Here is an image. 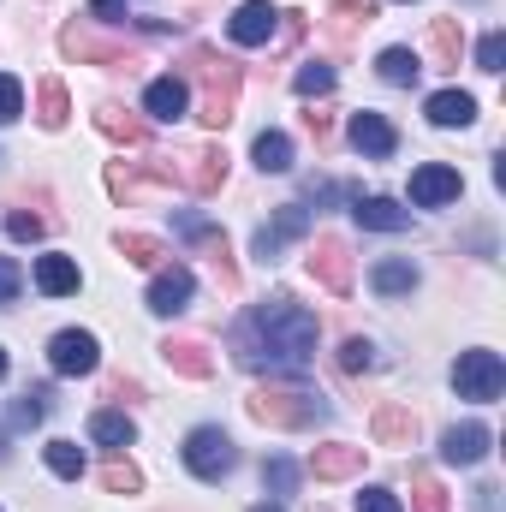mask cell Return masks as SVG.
<instances>
[{"mask_svg":"<svg viewBox=\"0 0 506 512\" xmlns=\"http://www.w3.org/2000/svg\"><path fill=\"white\" fill-rule=\"evenodd\" d=\"M358 512H405V507H399V495H387V489H364V495H358Z\"/></svg>","mask_w":506,"mask_h":512,"instance_id":"ee69618b","label":"cell"},{"mask_svg":"<svg viewBox=\"0 0 506 512\" xmlns=\"http://www.w3.org/2000/svg\"><path fill=\"white\" fill-rule=\"evenodd\" d=\"M352 149L370 155V161H387V155L399 149V131L387 126L381 114H352Z\"/></svg>","mask_w":506,"mask_h":512,"instance_id":"e0dca14e","label":"cell"},{"mask_svg":"<svg viewBox=\"0 0 506 512\" xmlns=\"http://www.w3.org/2000/svg\"><path fill=\"white\" fill-rule=\"evenodd\" d=\"M453 387H459V399L489 405V399H501V387H506V364L495 358V352H459V364H453Z\"/></svg>","mask_w":506,"mask_h":512,"instance_id":"5b68a950","label":"cell"},{"mask_svg":"<svg viewBox=\"0 0 506 512\" xmlns=\"http://www.w3.org/2000/svg\"><path fill=\"white\" fill-rule=\"evenodd\" d=\"M429 54H435V66H459V54H465V24H459V18H435V24H429Z\"/></svg>","mask_w":506,"mask_h":512,"instance_id":"d4e9b609","label":"cell"},{"mask_svg":"<svg viewBox=\"0 0 506 512\" xmlns=\"http://www.w3.org/2000/svg\"><path fill=\"white\" fill-rule=\"evenodd\" d=\"M304 126H310V137H316V143H328V126H334V120L316 108V114H304Z\"/></svg>","mask_w":506,"mask_h":512,"instance_id":"bcb514c9","label":"cell"},{"mask_svg":"<svg viewBox=\"0 0 506 512\" xmlns=\"http://www.w3.org/2000/svg\"><path fill=\"white\" fill-rule=\"evenodd\" d=\"M376 18V0H334V12H328V30L334 36H352L358 24H370Z\"/></svg>","mask_w":506,"mask_h":512,"instance_id":"4dcf8cb0","label":"cell"},{"mask_svg":"<svg viewBox=\"0 0 506 512\" xmlns=\"http://www.w3.org/2000/svg\"><path fill=\"white\" fill-rule=\"evenodd\" d=\"M18 286H24V268H18L12 256H0V304H12V298H18Z\"/></svg>","mask_w":506,"mask_h":512,"instance_id":"7bdbcfd3","label":"cell"},{"mask_svg":"<svg viewBox=\"0 0 506 512\" xmlns=\"http://www.w3.org/2000/svg\"><path fill=\"white\" fill-rule=\"evenodd\" d=\"M36 286H42L48 298H66V292L84 286V274H78L72 256H36Z\"/></svg>","mask_w":506,"mask_h":512,"instance_id":"7402d4cb","label":"cell"},{"mask_svg":"<svg viewBox=\"0 0 506 512\" xmlns=\"http://www.w3.org/2000/svg\"><path fill=\"white\" fill-rule=\"evenodd\" d=\"M251 512H280V507H274V501H262V507H251Z\"/></svg>","mask_w":506,"mask_h":512,"instance_id":"7dc6e473","label":"cell"},{"mask_svg":"<svg viewBox=\"0 0 506 512\" xmlns=\"http://www.w3.org/2000/svg\"><path fill=\"white\" fill-rule=\"evenodd\" d=\"M316 316L292 298V292H274L251 304V316L239 322V364L245 370H268V376H292L316 358Z\"/></svg>","mask_w":506,"mask_h":512,"instance_id":"6da1fadb","label":"cell"},{"mask_svg":"<svg viewBox=\"0 0 506 512\" xmlns=\"http://www.w3.org/2000/svg\"><path fill=\"white\" fill-rule=\"evenodd\" d=\"M310 274H316L334 298H346V292H352V251H346V239L322 233V239L310 245Z\"/></svg>","mask_w":506,"mask_h":512,"instance_id":"52a82bcc","label":"cell"},{"mask_svg":"<svg viewBox=\"0 0 506 512\" xmlns=\"http://www.w3.org/2000/svg\"><path fill=\"white\" fill-rule=\"evenodd\" d=\"M304 233H310V209H304V203H280V215L256 233V256H262V262H274L292 239H304Z\"/></svg>","mask_w":506,"mask_h":512,"instance_id":"30bf717a","label":"cell"},{"mask_svg":"<svg viewBox=\"0 0 506 512\" xmlns=\"http://www.w3.org/2000/svg\"><path fill=\"white\" fill-rule=\"evenodd\" d=\"M262 489H268L274 501L292 495V489H298V465H292V459H268V465H262Z\"/></svg>","mask_w":506,"mask_h":512,"instance_id":"d590c367","label":"cell"},{"mask_svg":"<svg viewBox=\"0 0 506 512\" xmlns=\"http://www.w3.org/2000/svg\"><path fill=\"white\" fill-rule=\"evenodd\" d=\"M411 512H453L447 489H441L429 471H417V477H411Z\"/></svg>","mask_w":506,"mask_h":512,"instance_id":"836d02e7","label":"cell"},{"mask_svg":"<svg viewBox=\"0 0 506 512\" xmlns=\"http://www.w3.org/2000/svg\"><path fill=\"white\" fill-rule=\"evenodd\" d=\"M227 30H233V42H245V48H256V42H268L274 30H280V12L268 6V0H245L233 18H227Z\"/></svg>","mask_w":506,"mask_h":512,"instance_id":"2e32d148","label":"cell"},{"mask_svg":"<svg viewBox=\"0 0 506 512\" xmlns=\"http://www.w3.org/2000/svg\"><path fill=\"white\" fill-rule=\"evenodd\" d=\"M185 465H191V477H203V483H221V477L239 465V453H233V435H227V429H215V423L191 429V435H185Z\"/></svg>","mask_w":506,"mask_h":512,"instance_id":"277c9868","label":"cell"},{"mask_svg":"<svg viewBox=\"0 0 506 512\" xmlns=\"http://www.w3.org/2000/svg\"><path fill=\"white\" fill-rule=\"evenodd\" d=\"M358 471H364V447H352V441H328V447L310 453V477L316 483H346Z\"/></svg>","mask_w":506,"mask_h":512,"instance_id":"5bb4252c","label":"cell"},{"mask_svg":"<svg viewBox=\"0 0 506 512\" xmlns=\"http://www.w3.org/2000/svg\"><path fill=\"white\" fill-rule=\"evenodd\" d=\"M191 292H197V274H191L185 262H167V268L155 274V286H149V310H155V316H179V310L191 304Z\"/></svg>","mask_w":506,"mask_h":512,"instance_id":"8fae6325","label":"cell"},{"mask_svg":"<svg viewBox=\"0 0 506 512\" xmlns=\"http://www.w3.org/2000/svg\"><path fill=\"white\" fill-rule=\"evenodd\" d=\"M48 399H54L48 387H30V393H24V399L12 405V423H18V429H30V423H42V417H48Z\"/></svg>","mask_w":506,"mask_h":512,"instance_id":"74e56055","label":"cell"},{"mask_svg":"<svg viewBox=\"0 0 506 512\" xmlns=\"http://www.w3.org/2000/svg\"><path fill=\"white\" fill-rule=\"evenodd\" d=\"M102 489H108V495H137V489H143V471L126 465V459H114V465L102 471Z\"/></svg>","mask_w":506,"mask_h":512,"instance_id":"8d00e7d4","label":"cell"},{"mask_svg":"<svg viewBox=\"0 0 506 512\" xmlns=\"http://www.w3.org/2000/svg\"><path fill=\"white\" fill-rule=\"evenodd\" d=\"M352 221L370 227V233H405V227H411V209H399L393 197H364V191H352Z\"/></svg>","mask_w":506,"mask_h":512,"instance_id":"9a60e30c","label":"cell"},{"mask_svg":"<svg viewBox=\"0 0 506 512\" xmlns=\"http://www.w3.org/2000/svg\"><path fill=\"white\" fill-rule=\"evenodd\" d=\"M370 280H376L381 298H399V292H411V286H417V268L393 256V262H376V274H370Z\"/></svg>","mask_w":506,"mask_h":512,"instance_id":"f546056e","label":"cell"},{"mask_svg":"<svg viewBox=\"0 0 506 512\" xmlns=\"http://www.w3.org/2000/svg\"><path fill=\"white\" fill-rule=\"evenodd\" d=\"M18 114H24V84L12 72H0V126H12Z\"/></svg>","mask_w":506,"mask_h":512,"instance_id":"ab89813d","label":"cell"},{"mask_svg":"<svg viewBox=\"0 0 506 512\" xmlns=\"http://www.w3.org/2000/svg\"><path fill=\"white\" fill-rule=\"evenodd\" d=\"M245 411H251L262 429H316L328 417V399L304 382H286V376H268L262 387L245 393Z\"/></svg>","mask_w":506,"mask_h":512,"instance_id":"3957f363","label":"cell"},{"mask_svg":"<svg viewBox=\"0 0 506 512\" xmlns=\"http://www.w3.org/2000/svg\"><path fill=\"white\" fill-rule=\"evenodd\" d=\"M477 66H483V72H501L506 66V36L501 30H489V36L477 42Z\"/></svg>","mask_w":506,"mask_h":512,"instance_id":"60d3db41","label":"cell"},{"mask_svg":"<svg viewBox=\"0 0 506 512\" xmlns=\"http://www.w3.org/2000/svg\"><path fill=\"white\" fill-rule=\"evenodd\" d=\"M161 358H167V370H179L191 382H209L215 376V358H209L203 340H161Z\"/></svg>","mask_w":506,"mask_h":512,"instance_id":"d6986e66","label":"cell"},{"mask_svg":"<svg viewBox=\"0 0 506 512\" xmlns=\"http://www.w3.org/2000/svg\"><path fill=\"white\" fill-rule=\"evenodd\" d=\"M114 245H120V256H126V262H137V268H161V262L173 256L161 239H149V233H120Z\"/></svg>","mask_w":506,"mask_h":512,"instance_id":"f1b7e54d","label":"cell"},{"mask_svg":"<svg viewBox=\"0 0 506 512\" xmlns=\"http://www.w3.org/2000/svg\"><path fill=\"white\" fill-rule=\"evenodd\" d=\"M179 227H185V239H191V245H203V256H209V262H215V274H221V286H227V292H239V268H233V251H227V233H221V227H209V221H197V215H185Z\"/></svg>","mask_w":506,"mask_h":512,"instance_id":"7c38bea8","label":"cell"},{"mask_svg":"<svg viewBox=\"0 0 506 512\" xmlns=\"http://www.w3.org/2000/svg\"><path fill=\"white\" fill-rule=\"evenodd\" d=\"M459 191H465V179H459L453 167H441V161H429V167L411 173V203H417V209H441V203H453Z\"/></svg>","mask_w":506,"mask_h":512,"instance_id":"4fadbf2b","label":"cell"},{"mask_svg":"<svg viewBox=\"0 0 506 512\" xmlns=\"http://www.w3.org/2000/svg\"><path fill=\"white\" fill-rule=\"evenodd\" d=\"M381 78H387V84H417V72H423V60H417V54H411V48H381Z\"/></svg>","mask_w":506,"mask_h":512,"instance_id":"1f68e13d","label":"cell"},{"mask_svg":"<svg viewBox=\"0 0 506 512\" xmlns=\"http://www.w3.org/2000/svg\"><path fill=\"white\" fill-rule=\"evenodd\" d=\"M6 233H12L18 245H36V239H42V215H30V209H18V215H6Z\"/></svg>","mask_w":506,"mask_h":512,"instance_id":"b9f144b4","label":"cell"},{"mask_svg":"<svg viewBox=\"0 0 506 512\" xmlns=\"http://www.w3.org/2000/svg\"><path fill=\"white\" fill-rule=\"evenodd\" d=\"M423 114H429L435 126H471V120H477V96H465V90H435Z\"/></svg>","mask_w":506,"mask_h":512,"instance_id":"603a6c76","label":"cell"},{"mask_svg":"<svg viewBox=\"0 0 506 512\" xmlns=\"http://www.w3.org/2000/svg\"><path fill=\"white\" fill-rule=\"evenodd\" d=\"M96 131L114 137V143H149V120H143V114H126V108H114V102L96 114Z\"/></svg>","mask_w":506,"mask_h":512,"instance_id":"cb8c5ba5","label":"cell"},{"mask_svg":"<svg viewBox=\"0 0 506 512\" xmlns=\"http://www.w3.org/2000/svg\"><path fill=\"white\" fill-rule=\"evenodd\" d=\"M370 364H376V346H370V340H346V346H340V370H346V376H364Z\"/></svg>","mask_w":506,"mask_h":512,"instance_id":"f35d334b","label":"cell"},{"mask_svg":"<svg viewBox=\"0 0 506 512\" xmlns=\"http://www.w3.org/2000/svg\"><path fill=\"white\" fill-rule=\"evenodd\" d=\"M179 185L197 191V197H215V191L227 185V149H215V143L191 149V155L179 161Z\"/></svg>","mask_w":506,"mask_h":512,"instance_id":"9c48e42d","label":"cell"},{"mask_svg":"<svg viewBox=\"0 0 506 512\" xmlns=\"http://www.w3.org/2000/svg\"><path fill=\"white\" fill-rule=\"evenodd\" d=\"M48 471L66 477V483H78L84 477V447L78 441H48Z\"/></svg>","mask_w":506,"mask_h":512,"instance_id":"d6a6232c","label":"cell"},{"mask_svg":"<svg viewBox=\"0 0 506 512\" xmlns=\"http://www.w3.org/2000/svg\"><path fill=\"white\" fill-rule=\"evenodd\" d=\"M60 48L72 54V60H102V66H137V48L131 42H108V36H90V30H78V24H66L60 30Z\"/></svg>","mask_w":506,"mask_h":512,"instance_id":"ba28073f","label":"cell"},{"mask_svg":"<svg viewBox=\"0 0 506 512\" xmlns=\"http://www.w3.org/2000/svg\"><path fill=\"white\" fill-rule=\"evenodd\" d=\"M441 459H447V465H483V459H489V429H483V423H459V429H447Z\"/></svg>","mask_w":506,"mask_h":512,"instance_id":"ffe728a7","label":"cell"},{"mask_svg":"<svg viewBox=\"0 0 506 512\" xmlns=\"http://www.w3.org/2000/svg\"><path fill=\"white\" fill-rule=\"evenodd\" d=\"M292 84H298V96H328V90H334V66H322V60H304Z\"/></svg>","mask_w":506,"mask_h":512,"instance_id":"e575fe53","label":"cell"},{"mask_svg":"<svg viewBox=\"0 0 506 512\" xmlns=\"http://www.w3.org/2000/svg\"><path fill=\"white\" fill-rule=\"evenodd\" d=\"M370 429H376V447H411L417 441V417L405 411V405H376V417H370Z\"/></svg>","mask_w":506,"mask_h":512,"instance_id":"44dd1931","label":"cell"},{"mask_svg":"<svg viewBox=\"0 0 506 512\" xmlns=\"http://www.w3.org/2000/svg\"><path fill=\"white\" fill-rule=\"evenodd\" d=\"M48 364H54V376H90L102 364V346H96V334L66 328V334L48 340Z\"/></svg>","mask_w":506,"mask_h":512,"instance_id":"8992f818","label":"cell"},{"mask_svg":"<svg viewBox=\"0 0 506 512\" xmlns=\"http://www.w3.org/2000/svg\"><path fill=\"white\" fill-rule=\"evenodd\" d=\"M251 155H256L262 173H286V167H292V137H286V131H262Z\"/></svg>","mask_w":506,"mask_h":512,"instance_id":"83f0119b","label":"cell"},{"mask_svg":"<svg viewBox=\"0 0 506 512\" xmlns=\"http://www.w3.org/2000/svg\"><path fill=\"white\" fill-rule=\"evenodd\" d=\"M405 6H411V0H405Z\"/></svg>","mask_w":506,"mask_h":512,"instance_id":"681fc988","label":"cell"},{"mask_svg":"<svg viewBox=\"0 0 506 512\" xmlns=\"http://www.w3.org/2000/svg\"><path fill=\"white\" fill-rule=\"evenodd\" d=\"M185 66H191V78L203 84V108H197V120H203L209 131L233 126V114H239V90H245V66L227 60V54L209 48V42H191V48H185Z\"/></svg>","mask_w":506,"mask_h":512,"instance_id":"7a4b0ae2","label":"cell"},{"mask_svg":"<svg viewBox=\"0 0 506 512\" xmlns=\"http://www.w3.org/2000/svg\"><path fill=\"white\" fill-rule=\"evenodd\" d=\"M90 435H96L102 447H131V441H137V423H131L126 411H96V417H90Z\"/></svg>","mask_w":506,"mask_h":512,"instance_id":"4316f807","label":"cell"},{"mask_svg":"<svg viewBox=\"0 0 506 512\" xmlns=\"http://www.w3.org/2000/svg\"><path fill=\"white\" fill-rule=\"evenodd\" d=\"M0 376H6V352H0Z\"/></svg>","mask_w":506,"mask_h":512,"instance_id":"c3c4849f","label":"cell"},{"mask_svg":"<svg viewBox=\"0 0 506 512\" xmlns=\"http://www.w3.org/2000/svg\"><path fill=\"white\" fill-rule=\"evenodd\" d=\"M36 120L48 131H60L72 120V102H66V84H60V78H42V84H36Z\"/></svg>","mask_w":506,"mask_h":512,"instance_id":"484cf974","label":"cell"},{"mask_svg":"<svg viewBox=\"0 0 506 512\" xmlns=\"http://www.w3.org/2000/svg\"><path fill=\"white\" fill-rule=\"evenodd\" d=\"M90 18H102V24H120V18H126V0H90Z\"/></svg>","mask_w":506,"mask_h":512,"instance_id":"f6af8a7d","label":"cell"},{"mask_svg":"<svg viewBox=\"0 0 506 512\" xmlns=\"http://www.w3.org/2000/svg\"><path fill=\"white\" fill-rule=\"evenodd\" d=\"M143 108H149V120H185V108H191V90H185V78H155L149 90H143Z\"/></svg>","mask_w":506,"mask_h":512,"instance_id":"ac0fdd59","label":"cell"}]
</instances>
